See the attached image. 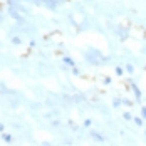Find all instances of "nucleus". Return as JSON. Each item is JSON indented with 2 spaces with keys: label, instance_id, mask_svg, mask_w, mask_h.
Segmentation results:
<instances>
[{
  "label": "nucleus",
  "instance_id": "1",
  "mask_svg": "<svg viewBox=\"0 0 146 146\" xmlns=\"http://www.w3.org/2000/svg\"><path fill=\"white\" fill-rule=\"evenodd\" d=\"M121 104H123V101H121V99H117V98H114V99H113V106H114V108H119Z\"/></svg>",
  "mask_w": 146,
  "mask_h": 146
},
{
  "label": "nucleus",
  "instance_id": "2",
  "mask_svg": "<svg viewBox=\"0 0 146 146\" xmlns=\"http://www.w3.org/2000/svg\"><path fill=\"white\" fill-rule=\"evenodd\" d=\"M126 71H128V72H134V66H133L131 62H129V64L126 66Z\"/></svg>",
  "mask_w": 146,
  "mask_h": 146
},
{
  "label": "nucleus",
  "instance_id": "3",
  "mask_svg": "<svg viewBox=\"0 0 146 146\" xmlns=\"http://www.w3.org/2000/svg\"><path fill=\"white\" fill-rule=\"evenodd\" d=\"M116 74H117V76H123V74H124V69H121V67H116Z\"/></svg>",
  "mask_w": 146,
  "mask_h": 146
},
{
  "label": "nucleus",
  "instance_id": "4",
  "mask_svg": "<svg viewBox=\"0 0 146 146\" xmlns=\"http://www.w3.org/2000/svg\"><path fill=\"white\" fill-rule=\"evenodd\" d=\"M123 104H126V106H133V101L131 99H123Z\"/></svg>",
  "mask_w": 146,
  "mask_h": 146
},
{
  "label": "nucleus",
  "instance_id": "5",
  "mask_svg": "<svg viewBox=\"0 0 146 146\" xmlns=\"http://www.w3.org/2000/svg\"><path fill=\"white\" fill-rule=\"evenodd\" d=\"M123 117H124V119H128V121H131V119H133V116L129 114V113H124V116H123Z\"/></svg>",
  "mask_w": 146,
  "mask_h": 146
},
{
  "label": "nucleus",
  "instance_id": "6",
  "mask_svg": "<svg viewBox=\"0 0 146 146\" xmlns=\"http://www.w3.org/2000/svg\"><path fill=\"white\" fill-rule=\"evenodd\" d=\"M141 117L146 119V108H141Z\"/></svg>",
  "mask_w": 146,
  "mask_h": 146
},
{
  "label": "nucleus",
  "instance_id": "7",
  "mask_svg": "<svg viewBox=\"0 0 146 146\" xmlns=\"http://www.w3.org/2000/svg\"><path fill=\"white\" fill-rule=\"evenodd\" d=\"M3 20H5V17H3V14H0V25L3 24Z\"/></svg>",
  "mask_w": 146,
  "mask_h": 146
},
{
  "label": "nucleus",
  "instance_id": "8",
  "mask_svg": "<svg viewBox=\"0 0 146 146\" xmlns=\"http://www.w3.org/2000/svg\"><path fill=\"white\" fill-rule=\"evenodd\" d=\"M3 129H5V126H3V124L0 123V133H3Z\"/></svg>",
  "mask_w": 146,
  "mask_h": 146
}]
</instances>
